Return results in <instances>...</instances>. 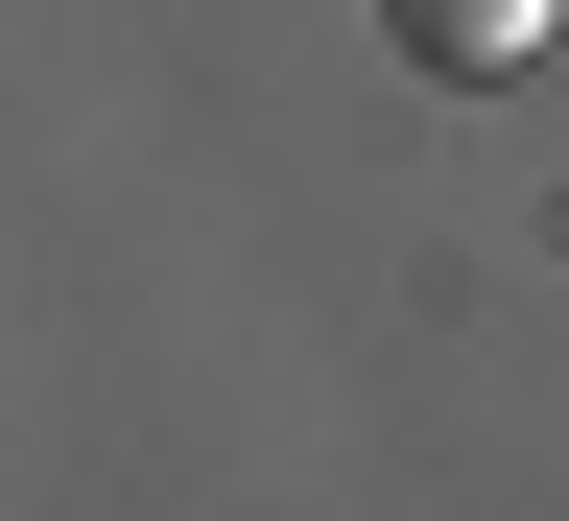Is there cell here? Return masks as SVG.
I'll return each mask as SVG.
<instances>
[{"label":"cell","instance_id":"1","mask_svg":"<svg viewBox=\"0 0 569 521\" xmlns=\"http://www.w3.org/2000/svg\"><path fill=\"white\" fill-rule=\"evenodd\" d=\"M380 24H403V48H427V71H522V48H546V24H569V0H380Z\"/></svg>","mask_w":569,"mask_h":521}]
</instances>
